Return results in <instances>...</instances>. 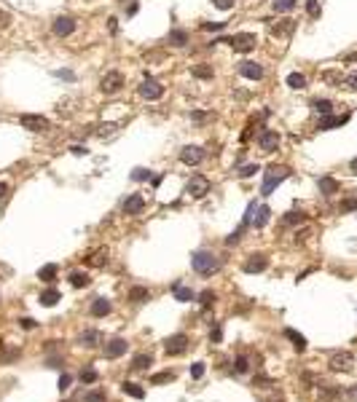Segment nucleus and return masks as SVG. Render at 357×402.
Segmentation results:
<instances>
[{
	"instance_id": "obj_1",
	"label": "nucleus",
	"mask_w": 357,
	"mask_h": 402,
	"mask_svg": "<svg viewBox=\"0 0 357 402\" xmlns=\"http://www.w3.org/2000/svg\"><path fill=\"white\" fill-rule=\"evenodd\" d=\"M191 266H193L196 274L212 276L215 271L220 268V258L215 255V252H210V249H196L193 255H191Z\"/></svg>"
},
{
	"instance_id": "obj_2",
	"label": "nucleus",
	"mask_w": 357,
	"mask_h": 402,
	"mask_svg": "<svg viewBox=\"0 0 357 402\" xmlns=\"http://www.w3.org/2000/svg\"><path fill=\"white\" fill-rule=\"evenodd\" d=\"M290 177V166H285V164H271L266 172H263V188H261V196H271L274 193V188L282 182V180H287Z\"/></svg>"
},
{
	"instance_id": "obj_3",
	"label": "nucleus",
	"mask_w": 357,
	"mask_h": 402,
	"mask_svg": "<svg viewBox=\"0 0 357 402\" xmlns=\"http://www.w3.org/2000/svg\"><path fill=\"white\" fill-rule=\"evenodd\" d=\"M215 43H229L237 54H247V51L255 49L258 38H255L252 32H237V35H231V38H215L212 46H215Z\"/></svg>"
},
{
	"instance_id": "obj_4",
	"label": "nucleus",
	"mask_w": 357,
	"mask_h": 402,
	"mask_svg": "<svg viewBox=\"0 0 357 402\" xmlns=\"http://www.w3.org/2000/svg\"><path fill=\"white\" fill-rule=\"evenodd\" d=\"M210 188H212L210 177H204V174H193L191 180H188V185H185V193H188V196H193V199H204V196L210 193Z\"/></svg>"
},
{
	"instance_id": "obj_5",
	"label": "nucleus",
	"mask_w": 357,
	"mask_h": 402,
	"mask_svg": "<svg viewBox=\"0 0 357 402\" xmlns=\"http://www.w3.org/2000/svg\"><path fill=\"white\" fill-rule=\"evenodd\" d=\"M137 94L143 97V99H148V102H156V99H161L164 97V86L158 83L156 78H145L143 83H140V89H137Z\"/></svg>"
},
{
	"instance_id": "obj_6",
	"label": "nucleus",
	"mask_w": 357,
	"mask_h": 402,
	"mask_svg": "<svg viewBox=\"0 0 357 402\" xmlns=\"http://www.w3.org/2000/svg\"><path fill=\"white\" fill-rule=\"evenodd\" d=\"M121 89H124V76H121L118 70H110V72L102 76V81H100L102 94H116V91H121Z\"/></svg>"
},
{
	"instance_id": "obj_7",
	"label": "nucleus",
	"mask_w": 357,
	"mask_h": 402,
	"mask_svg": "<svg viewBox=\"0 0 357 402\" xmlns=\"http://www.w3.org/2000/svg\"><path fill=\"white\" fill-rule=\"evenodd\" d=\"M19 124H22L24 129H30V132H49V118H43V116H33V113H24V116H19Z\"/></svg>"
},
{
	"instance_id": "obj_8",
	"label": "nucleus",
	"mask_w": 357,
	"mask_h": 402,
	"mask_svg": "<svg viewBox=\"0 0 357 402\" xmlns=\"http://www.w3.org/2000/svg\"><path fill=\"white\" fill-rule=\"evenodd\" d=\"M328 364H331V370H336V373H349L354 368V357L349 351H336Z\"/></svg>"
},
{
	"instance_id": "obj_9",
	"label": "nucleus",
	"mask_w": 357,
	"mask_h": 402,
	"mask_svg": "<svg viewBox=\"0 0 357 402\" xmlns=\"http://www.w3.org/2000/svg\"><path fill=\"white\" fill-rule=\"evenodd\" d=\"M185 349H188V335L185 333H177V335H172V338L164 341V351L169 354V357H177V354H183Z\"/></svg>"
},
{
	"instance_id": "obj_10",
	"label": "nucleus",
	"mask_w": 357,
	"mask_h": 402,
	"mask_svg": "<svg viewBox=\"0 0 357 402\" xmlns=\"http://www.w3.org/2000/svg\"><path fill=\"white\" fill-rule=\"evenodd\" d=\"M180 161L185 166H199L204 161V151H202L199 145H185L183 151H180Z\"/></svg>"
},
{
	"instance_id": "obj_11",
	"label": "nucleus",
	"mask_w": 357,
	"mask_h": 402,
	"mask_svg": "<svg viewBox=\"0 0 357 402\" xmlns=\"http://www.w3.org/2000/svg\"><path fill=\"white\" fill-rule=\"evenodd\" d=\"M258 145L263 153H274L279 148V134L274 132V129H263V132L258 134Z\"/></svg>"
},
{
	"instance_id": "obj_12",
	"label": "nucleus",
	"mask_w": 357,
	"mask_h": 402,
	"mask_svg": "<svg viewBox=\"0 0 357 402\" xmlns=\"http://www.w3.org/2000/svg\"><path fill=\"white\" fill-rule=\"evenodd\" d=\"M51 30H54L56 38H68V35L75 32V19H73V16H56L54 24H51Z\"/></svg>"
},
{
	"instance_id": "obj_13",
	"label": "nucleus",
	"mask_w": 357,
	"mask_h": 402,
	"mask_svg": "<svg viewBox=\"0 0 357 402\" xmlns=\"http://www.w3.org/2000/svg\"><path fill=\"white\" fill-rule=\"evenodd\" d=\"M269 268V258L266 255H250L247 260H244V266H242V271L244 274H261V271H266Z\"/></svg>"
},
{
	"instance_id": "obj_14",
	"label": "nucleus",
	"mask_w": 357,
	"mask_h": 402,
	"mask_svg": "<svg viewBox=\"0 0 357 402\" xmlns=\"http://www.w3.org/2000/svg\"><path fill=\"white\" fill-rule=\"evenodd\" d=\"M346 121H349V113H344V116H322V118H319V124H317V129H319V132H331V129L344 126Z\"/></svg>"
},
{
	"instance_id": "obj_15",
	"label": "nucleus",
	"mask_w": 357,
	"mask_h": 402,
	"mask_svg": "<svg viewBox=\"0 0 357 402\" xmlns=\"http://www.w3.org/2000/svg\"><path fill=\"white\" fill-rule=\"evenodd\" d=\"M239 76L242 78H250V81H261L263 78V67H261L258 62H250L247 59V62L239 64Z\"/></svg>"
},
{
	"instance_id": "obj_16",
	"label": "nucleus",
	"mask_w": 357,
	"mask_h": 402,
	"mask_svg": "<svg viewBox=\"0 0 357 402\" xmlns=\"http://www.w3.org/2000/svg\"><path fill=\"white\" fill-rule=\"evenodd\" d=\"M124 214H140L145 209V199L140 193H132V196H126V201H124Z\"/></svg>"
},
{
	"instance_id": "obj_17",
	"label": "nucleus",
	"mask_w": 357,
	"mask_h": 402,
	"mask_svg": "<svg viewBox=\"0 0 357 402\" xmlns=\"http://www.w3.org/2000/svg\"><path fill=\"white\" fill-rule=\"evenodd\" d=\"M126 346H129V343H126L124 338L108 341V343H105V357H108V359H118L121 354H126Z\"/></svg>"
},
{
	"instance_id": "obj_18",
	"label": "nucleus",
	"mask_w": 357,
	"mask_h": 402,
	"mask_svg": "<svg viewBox=\"0 0 357 402\" xmlns=\"http://www.w3.org/2000/svg\"><path fill=\"white\" fill-rule=\"evenodd\" d=\"M78 343L86 346V349H97V346L102 343V333L100 330H83L78 335Z\"/></svg>"
},
{
	"instance_id": "obj_19",
	"label": "nucleus",
	"mask_w": 357,
	"mask_h": 402,
	"mask_svg": "<svg viewBox=\"0 0 357 402\" xmlns=\"http://www.w3.org/2000/svg\"><path fill=\"white\" fill-rule=\"evenodd\" d=\"M317 188H319V193H322V196H333V193L341 191V185H338V180H333V177H319Z\"/></svg>"
},
{
	"instance_id": "obj_20",
	"label": "nucleus",
	"mask_w": 357,
	"mask_h": 402,
	"mask_svg": "<svg viewBox=\"0 0 357 402\" xmlns=\"http://www.w3.org/2000/svg\"><path fill=\"white\" fill-rule=\"evenodd\" d=\"M91 316H108L110 311H113V303L108 301V298H94V303H91Z\"/></svg>"
},
{
	"instance_id": "obj_21",
	"label": "nucleus",
	"mask_w": 357,
	"mask_h": 402,
	"mask_svg": "<svg viewBox=\"0 0 357 402\" xmlns=\"http://www.w3.org/2000/svg\"><path fill=\"white\" fill-rule=\"evenodd\" d=\"M188 41H191V35H188L185 30H169V35H167V43L175 46V49H183V46H188Z\"/></svg>"
},
{
	"instance_id": "obj_22",
	"label": "nucleus",
	"mask_w": 357,
	"mask_h": 402,
	"mask_svg": "<svg viewBox=\"0 0 357 402\" xmlns=\"http://www.w3.org/2000/svg\"><path fill=\"white\" fill-rule=\"evenodd\" d=\"M172 293H175V301H180V303H188V301H193V298H196L193 289L191 287H183L180 282L172 284Z\"/></svg>"
},
{
	"instance_id": "obj_23",
	"label": "nucleus",
	"mask_w": 357,
	"mask_h": 402,
	"mask_svg": "<svg viewBox=\"0 0 357 402\" xmlns=\"http://www.w3.org/2000/svg\"><path fill=\"white\" fill-rule=\"evenodd\" d=\"M191 76L199 78V81H210L215 72H212V64H193L191 67Z\"/></svg>"
},
{
	"instance_id": "obj_24",
	"label": "nucleus",
	"mask_w": 357,
	"mask_h": 402,
	"mask_svg": "<svg viewBox=\"0 0 357 402\" xmlns=\"http://www.w3.org/2000/svg\"><path fill=\"white\" fill-rule=\"evenodd\" d=\"M121 391H124V394H129V397H135V399H143V397H145V389L137 386V383H132V381L121 383Z\"/></svg>"
},
{
	"instance_id": "obj_25",
	"label": "nucleus",
	"mask_w": 357,
	"mask_h": 402,
	"mask_svg": "<svg viewBox=\"0 0 357 402\" xmlns=\"http://www.w3.org/2000/svg\"><path fill=\"white\" fill-rule=\"evenodd\" d=\"M271 217V209L266 207V204H261V207L255 209V214H252V220H255V228H263Z\"/></svg>"
},
{
	"instance_id": "obj_26",
	"label": "nucleus",
	"mask_w": 357,
	"mask_h": 402,
	"mask_svg": "<svg viewBox=\"0 0 357 402\" xmlns=\"http://www.w3.org/2000/svg\"><path fill=\"white\" fill-rule=\"evenodd\" d=\"M129 301H132V303H145V301H150L148 287H132V289H129Z\"/></svg>"
},
{
	"instance_id": "obj_27",
	"label": "nucleus",
	"mask_w": 357,
	"mask_h": 402,
	"mask_svg": "<svg viewBox=\"0 0 357 402\" xmlns=\"http://www.w3.org/2000/svg\"><path fill=\"white\" fill-rule=\"evenodd\" d=\"M285 338H287V341H293V346H296L298 351H304V349H306V338H304L301 333H296L293 327H287V330H285Z\"/></svg>"
},
{
	"instance_id": "obj_28",
	"label": "nucleus",
	"mask_w": 357,
	"mask_h": 402,
	"mask_svg": "<svg viewBox=\"0 0 357 402\" xmlns=\"http://www.w3.org/2000/svg\"><path fill=\"white\" fill-rule=\"evenodd\" d=\"M89 282H91V279H89L86 271H73V274H70V284L78 287V289L81 287H89Z\"/></svg>"
},
{
	"instance_id": "obj_29",
	"label": "nucleus",
	"mask_w": 357,
	"mask_h": 402,
	"mask_svg": "<svg viewBox=\"0 0 357 402\" xmlns=\"http://www.w3.org/2000/svg\"><path fill=\"white\" fill-rule=\"evenodd\" d=\"M312 107H314V113H319V116H331L333 113V102L331 99H314Z\"/></svg>"
},
{
	"instance_id": "obj_30",
	"label": "nucleus",
	"mask_w": 357,
	"mask_h": 402,
	"mask_svg": "<svg viewBox=\"0 0 357 402\" xmlns=\"http://www.w3.org/2000/svg\"><path fill=\"white\" fill-rule=\"evenodd\" d=\"M56 301H62V295L56 293V289H46V293H41V306L51 308V306H56Z\"/></svg>"
},
{
	"instance_id": "obj_31",
	"label": "nucleus",
	"mask_w": 357,
	"mask_h": 402,
	"mask_svg": "<svg viewBox=\"0 0 357 402\" xmlns=\"http://www.w3.org/2000/svg\"><path fill=\"white\" fill-rule=\"evenodd\" d=\"M287 86L296 89V91L298 89H306V76H304V72H290V76H287Z\"/></svg>"
},
{
	"instance_id": "obj_32",
	"label": "nucleus",
	"mask_w": 357,
	"mask_h": 402,
	"mask_svg": "<svg viewBox=\"0 0 357 402\" xmlns=\"http://www.w3.org/2000/svg\"><path fill=\"white\" fill-rule=\"evenodd\" d=\"M269 30H271V35H290V32L296 30V22L285 19V24H271Z\"/></svg>"
},
{
	"instance_id": "obj_33",
	"label": "nucleus",
	"mask_w": 357,
	"mask_h": 402,
	"mask_svg": "<svg viewBox=\"0 0 357 402\" xmlns=\"http://www.w3.org/2000/svg\"><path fill=\"white\" fill-rule=\"evenodd\" d=\"M38 279H41V282H46V284H51L54 279H56V266L51 263V266H43L41 271H38Z\"/></svg>"
},
{
	"instance_id": "obj_34",
	"label": "nucleus",
	"mask_w": 357,
	"mask_h": 402,
	"mask_svg": "<svg viewBox=\"0 0 357 402\" xmlns=\"http://www.w3.org/2000/svg\"><path fill=\"white\" fill-rule=\"evenodd\" d=\"M150 364H153V357H150V354H137V357L132 359V368L135 370H145Z\"/></svg>"
},
{
	"instance_id": "obj_35",
	"label": "nucleus",
	"mask_w": 357,
	"mask_h": 402,
	"mask_svg": "<svg viewBox=\"0 0 357 402\" xmlns=\"http://www.w3.org/2000/svg\"><path fill=\"white\" fill-rule=\"evenodd\" d=\"M285 226H301V223H306V214L304 212H287L285 217H282Z\"/></svg>"
},
{
	"instance_id": "obj_36",
	"label": "nucleus",
	"mask_w": 357,
	"mask_h": 402,
	"mask_svg": "<svg viewBox=\"0 0 357 402\" xmlns=\"http://www.w3.org/2000/svg\"><path fill=\"white\" fill-rule=\"evenodd\" d=\"M298 6V0H274V11L277 14H287Z\"/></svg>"
},
{
	"instance_id": "obj_37",
	"label": "nucleus",
	"mask_w": 357,
	"mask_h": 402,
	"mask_svg": "<svg viewBox=\"0 0 357 402\" xmlns=\"http://www.w3.org/2000/svg\"><path fill=\"white\" fill-rule=\"evenodd\" d=\"M105 263H108V252L105 249L94 252V255L89 258V266H105Z\"/></svg>"
},
{
	"instance_id": "obj_38",
	"label": "nucleus",
	"mask_w": 357,
	"mask_h": 402,
	"mask_svg": "<svg viewBox=\"0 0 357 402\" xmlns=\"http://www.w3.org/2000/svg\"><path fill=\"white\" fill-rule=\"evenodd\" d=\"M255 172H261V166H258V164H247V166H242V169H239L237 174L242 177V180H247V177H252Z\"/></svg>"
},
{
	"instance_id": "obj_39",
	"label": "nucleus",
	"mask_w": 357,
	"mask_h": 402,
	"mask_svg": "<svg viewBox=\"0 0 357 402\" xmlns=\"http://www.w3.org/2000/svg\"><path fill=\"white\" fill-rule=\"evenodd\" d=\"M81 402H105V391H86Z\"/></svg>"
},
{
	"instance_id": "obj_40",
	"label": "nucleus",
	"mask_w": 357,
	"mask_h": 402,
	"mask_svg": "<svg viewBox=\"0 0 357 402\" xmlns=\"http://www.w3.org/2000/svg\"><path fill=\"white\" fill-rule=\"evenodd\" d=\"M199 27H202L204 32H220L223 27H225V22H202Z\"/></svg>"
},
{
	"instance_id": "obj_41",
	"label": "nucleus",
	"mask_w": 357,
	"mask_h": 402,
	"mask_svg": "<svg viewBox=\"0 0 357 402\" xmlns=\"http://www.w3.org/2000/svg\"><path fill=\"white\" fill-rule=\"evenodd\" d=\"M234 368H237V373H247L250 370V359L244 357V354H239L237 362H234Z\"/></svg>"
},
{
	"instance_id": "obj_42",
	"label": "nucleus",
	"mask_w": 357,
	"mask_h": 402,
	"mask_svg": "<svg viewBox=\"0 0 357 402\" xmlns=\"http://www.w3.org/2000/svg\"><path fill=\"white\" fill-rule=\"evenodd\" d=\"M81 381L83 383H94V381H97V370H94V368H83L81 370Z\"/></svg>"
},
{
	"instance_id": "obj_43",
	"label": "nucleus",
	"mask_w": 357,
	"mask_h": 402,
	"mask_svg": "<svg viewBox=\"0 0 357 402\" xmlns=\"http://www.w3.org/2000/svg\"><path fill=\"white\" fill-rule=\"evenodd\" d=\"M172 378H175V373L167 370V373H156V376L150 378V383H167V381H172Z\"/></svg>"
},
{
	"instance_id": "obj_44",
	"label": "nucleus",
	"mask_w": 357,
	"mask_h": 402,
	"mask_svg": "<svg viewBox=\"0 0 357 402\" xmlns=\"http://www.w3.org/2000/svg\"><path fill=\"white\" fill-rule=\"evenodd\" d=\"M199 298H202V306H204V308H210V306L215 303V293H212V289H204Z\"/></svg>"
},
{
	"instance_id": "obj_45",
	"label": "nucleus",
	"mask_w": 357,
	"mask_h": 402,
	"mask_svg": "<svg viewBox=\"0 0 357 402\" xmlns=\"http://www.w3.org/2000/svg\"><path fill=\"white\" fill-rule=\"evenodd\" d=\"M215 8H220V11H231L234 6H237V0H212Z\"/></svg>"
},
{
	"instance_id": "obj_46",
	"label": "nucleus",
	"mask_w": 357,
	"mask_h": 402,
	"mask_svg": "<svg viewBox=\"0 0 357 402\" xmlns=\"http://www.w3.org/2000/svg\"><path fill=\"white\" fill-rule=\"evenodd\" d=\"M150 177V172L148 169H143V166H137L135 172H132V180H137V182H143V180H148Z\"/></svg>"
},
{
	"instance_id": "obj_47",
	"label": "nucleus",
	"mask_w": 357,
	"mask_h": 402,
	"mask_svg": "<svg viewBox=\"0 0 357 402\" xmlns=\"http://www.w3.org/2000/svg\"><path fill=\"white\" fill-rule=\"evenodd\" d=\"M19 327H22V330H35L38 322H35V319H30V316H22V319H19Z\"/></svg>"
},
{
	"instance_id": "obj_48",
	"label": "nucleus",
	"mask_w": 357,
	"mask_h": 402,
	"mask_svg": "<svg viewBox=\"0 0 357 402\" xmlns=\"http://www.w3.org/2000/svg\"><path fill=\"white\" fill-rule=\"evenodd\" d=\"M204 376V362H193L191 364V378H202Z\"/></svg>"
},
{
	"instance_id": "obj_49",
	"label": "nucleus",
	"mask_w": 357,
	"mask_h": 402,
	"mask_svg": "<svg viewBox=\"0 0 357 402\" xmlns=\"http://www.w3.org/2000/svg\"><path fill=\"white\" fill-rule=\"evenodd\" d=\"M212 113H202V110H193L191 113V121H196V124H202V121H210Z\"/></svg>"
},
{
	"instance_id": "obj_50",
	"label": "nucleus",
	"mask_w": 357,
	"mask_h": 402,
	"mask_svg": "<svg viewBox=\"0 0 357 402\" xmlns=\"http://www.w3.org/2000/svg\"><path fill=\"white\" fill-rule=\"evenodd\" d=\"M306 11H309V16H319V3L317 0H306Z\"/></svg>"
},
{
	"instance_id": "obj_51",
	"label": "nucleus",
	"mask_w": 357,
	"mask_h": 402,
	"mask_svg": "<svg viewBox=\"0 0 357 402\" xmlns=\"http://www.w3.org/2000/svg\"><path fill=\"white\" fill-rule=\"evenodd\" d=\"M357 209V199H346L341 201V212H354Z\"/></svg>"
},
{
	"instance_id": "obj_52",
	"label": "nucleus",
	"mask_w": 357,
	"mask_h": 402,
	"mask_svg": "<svg viewBox=\"0 0 357 402\" xmlns=\"http://www.w3.org/2000/svg\"><path fill=\"white\" fill-rule=\"evenodd\" d=\"M70 381H73V378L68 376V373H62V376H59V391H68V389H70Z\"/></svg>"
},
{
	"instance_id": "obj_53",
	"label": "nucleus",
	"mask_w": 357,
	"mask_h": 402,
	"mask_svg": "<svg viewBox=\"0 0 357 402\" xmlns=\"http://www.w3.org/2000/svg\"><path fill=\"white\" fill-rule=\"evenodd\" d=\"M70 153H73V156H89V148H86V145H73Z\"/></svg>"
},
{
	"instance_id": "obj_54",
	"label": "nucleus",
	"mask_w": 357,
	"mask_h": 402,
	"mask_svg": "<svg viewBox=\"0 0 357 402\" xmlns=\"http://www.w3.org/2000/svg\"><path fill=\"white\" fill-rule=\"evenodd\" d=\"M54 76L56 78H64V81H75V76H73L70 70H54Z\"/></svg>"
},
{
	"instance_id": "obj_55",
	"label": "nucleus",
	"mask_w": 357,
	"mask_h": 402,
	"mask_svg": "<svg viewBox=\"0 0 357 402\" xmlns=\"http://www.w3.org/2000/svg\"><path fill=\"white\" fill-rule=\"evenodd\" d=\"M8 24H11V16H8L6 11H0V30H6Z\"/></svg>"
},
{
	"instance_id": "obj_56",
	"label": "nucleus",
	"mask_w": 357,
	"mask_h": 402,
	"mask_svg": "<svg viewBox=\"0 0 357 402\" xmlns=\"http://www.w3.org/2000/svg\"><path fill=\"white\" fill-rule=\"evenodd\" d=\"M346 86H349V89H354V91H357V70L352 72V76H346Z\"/></svg>"
},
{
	"instance_id": "obj_57",
	"label": "nucleus",
	"mask_w": 357,
	"mask_h": 402,
	"mask_svg": "<svg viewBox=\"0 0 357 402\" xmlns=\"http://www.w3.org/2000/svg\"><path fill=\"white\" fill-rule=\"evenodd\" d=\"M220 335H223V333H220V327H215V330H210V341L218 343V341H220Z\"/></svg>"
},
{
	"instance_id": "obj_58",
	"label": "nucleus",
	"mask_w": 357,
	"mask_h": 402,
	"mask_svg": "<svg viewBox=\"0 0 357 402\" xmlns=\"http://www.w3.org/2000/svg\"><path fill=\"white\" fill-rule=\"evenodd\" d=\"M322 78H325V81H331V83H338V81H341V78H338V76H336V72H325V76H322Z\"/></svg>"
},
{
	"instance_id": "obj_59",
	"label": "nucleus",
	"mask_w": 357,
	"mask_h": 402,
	"mask_svg": "<svg viewBox=\"0 0 357 402\" xmlns=\"http://www.w3.org/2000/svg\"><path fill=\"white\" fill-rule=\"evenodd\" d=\"M49 368H62V359H56V357H51V359H49Z\"/></svg>"
},
{
	"instance_id": "obj_60",
	"label": "nucleus",
	"mask_w": 357,
	"mask_h": 402,
	"mask_svg": "<svg viewBox=\"0 0 357 402\" xmlns=\"http://www.w3.org/2000/svg\"><path fill=\"white\" fill-rule=\"evenodd\" d=\"M137 8H140V6H137V3H132V6H129V8H126V14H129V16H135V14H137Z\"/></svg>"
},
{
	"instance_id": "obj_61",
	"label": "nucleus",
	"mask_w": 357,
	"mask_h": 402,
	"mask_svg": "<svg viewBox=\"0 0 357 402\" xmlns=\"http://www.w3.org/2000/svg\"><path fill=\"white\" fill-rule=\"evenodd\" d=\"M110 22V32H118V19H108Z\"/></svg>"
},
{
	"instance_id": "obj_62",
	"label": "nucleus",
	"mask_w": 357,
	"mask_h": 402,
	"mask_svg": "<svg viewBox=\"0 0 357 402\" xmlns=\"http://www.w3.org/2000/svg\"><path fill=\"white\" fill-rule=\"evenodd\" d=\"M6 193H8V185H6V182H0V199H3Z\"/></svg>"
},
{
	"instance_id": "obj_63",
	"label": "nucleus",
	"mask_w": 357,
	"mask_h": 402,
	"mask_svg": "<svg viewBox=\"0 0 357 402\" xmlns=\"http://www.w3.org/2000/svg\"><path fill=\"white\" fill-rule=\"evenodd\" d=\"M346 394H349V397H352V399L357 402V386H354V389H349V391H346Z\"/></svg>"
},
{
	"instance_id": "obj_64",
	"label": "nucleus",
	"mask_w": 357,
	"mask_h": 402,
	"mask_svg": "<svg viewBox=\"0 0 357 402\" xmlns=\"http://www.w3.org/2000/svg\"><path fill=\"white\" fill-rule=\"evenodd\" d=\"M349 169H352V172L357 174V158H352V164H349Z\"/></svg>"
}]
</instances>
